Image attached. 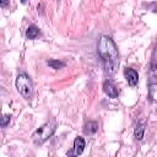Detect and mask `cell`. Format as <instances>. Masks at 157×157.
I'll list each match as a JSON object with an SVG mask.
<instances>
[{"mask_svg": "<svg viewBox=\"0 0 157 157\" xmlns=\"http://www.w3.org/2000/svg\"><path fill=\"white\" fill-rule=\"evenodd\" d=\"M97 49H98V54L102 59L104 74L108 76L113 75L117 71L118 65H119V54H118L115 43L113 42L112 38H109L107 36H102L99 38Z\"/></svg>", "mask_w": 157, "mask_h": 157, "instance_id": "1", "label": "cell"}, {"mask_svg": "<svg viewBox=\"0 0 157 157\" xmlns=\"http://www.w3.org/2000/svg\"><path fill=\"white\" fill-rule=\"evenodd\" d=\"M56 129V121L55 119H50L49 121H47L44 125H42L39 129H37L33 134H32V140L36 145H42L43 142H45L55 131Z\"/></svg>", "mask_w": 157, "mask_h": 157, "instance_id": "2", "label": "cell"}, {"mask_svg": "<svg viewBox=\"0 0 157 157\" xmlns=\"http://www.w3.org/2000/svg\"><path fill=\"white\" fill-rule=\"evenodd\" d=\"M16 88L20 92V94L26 98L29 99L32 97V92H33V85L31 78L26 75V74H20L16 77Z\"/></svg>", "mask_w": 157, "mask_h": 157, "instance_id": "3", "label": "cell"}, {"mask_svg": "<svg viewBox=\"0 0 157 157\" xmlns=\"http://www.w3.org/2000/svg\"><path fill=\"white\" fill-rule=\"evenodd\" d=\"M83 148H85V140H83V137H81V136H77L75 140H74V147H72V151H70V152H67L66 155L67 156H78V155H81L82 152H83Z\"/></svg>", "mask_w": 157, "mask_h": 157, "instance_id": "4", "label": "cell"}, {"mask_svg": "<svg viewBox=\"0 0 157 157\" xmlns=\"http://www.w3.org/2000/svg\"><path fill=\"white\" fill-rule=\"evenodd\" d=\"M103 91H104L105 94H107L108 97H110V98H117L118 94H119L117 86H115L114 82L110 81V80H105V81H104V83H103Z\"/></svg>", "mask_w": 157, "mask_h": 157, "instance_id": "5", "label": "cell"}, {"mask_svg": "<svg viewBox=\"0 0 157 157\" xmlns=\"http://www.w3.org/2000/svg\"><path fill=\"white\" fill-rule=\"evenodd\" d=\"M124 75H125V78H126L128 83H129L131 87H134V86L137 85L139 75H137V72H136L134 69H130V67L124 69Z\"/></svg>", "mask_w": 157, "mask_h": 157, "instance_id": "6", "label": "cell"}, {"mask_svg": "<svg viewBox=\"0 0 157 157\" xmlns=\"http://www.w3.org/2000/svg\"><path fill=\"white\" fill-rule=\"evenodd\" d=\"M83 130H85V134H87V135L96 134L97 130H98V123L97 121H93V120H90L88 123H86Z\"/></svg>", "mask_w": 157, "mask_h": 157, "instance_id": "7", "label": "cell"}, {"mask_svg": "<svg viewBox=\"0 0 157 157\" xmlns=\"http://www.w3.org/2000/svg\"><path fill=\"white\" fill-rule=\"evenodd\" d=\"M38 34H39V29H38L37 26H34V25L28 26V28H27V31H26V36H27L28 39H34Z\"/></svg>", "mask_w": 157, "mask_h": 157, "instance_id": "8", "label": "cell"}, {"mask_svg": "<svg viewBox=\"0 0 157 157\" xmlns=\"http://www.w3.org/2000/svg\"><path fill=\"white\" fill-rule=\"evenodd\" d=\"M144 134H145V125L144 124H139L135 128V131H134V135H135L136 140H142Z\"/></svg>", "mask_w": 157, "mask_h": 157, "instance_id": "9", "label": "cell"}, {"mask_svg": "<svg viewBox=\"0 0 157 157\" xmlns=\"http://www.w3.org/2000/svg\"><path fill=\"white\" fill-rule=\"evenodd\" d=\"M47 64H48L52 69H54V70H59V69H63V67L65 66V64H64L63 61H60V60H48Z\"/></svg>", "mask_w": 157, "mask_h": 157, "instance_id": "10", "label": "cell"}, {"mask_svg": "<svg viewBox=\"0 0 157 157\" xmlns=\"http://www.w3.org/2000/svg\"><path fill=\"white\" fill-rule=\"evenodd\" d=\"M151 70L155 71L157 70V47L155 48L153 53H152V58H151Z\"/></svg>", "mask_w": 157, "mask_h": 157, "instance_id": "11", "label": "cell"}, {"mask_svg": "<svg viewBox=\"0 0 157 157\" xmlns=\"http://www.w3.org/2000/svg\"><path fill=\"white\" fill-rule=\"evenodd\" d=\"M10 119H11V117H10V115H6V114H5V115H2V118H1V126H2V128H5V126L10 123Z\"/></svg>", "mask_w": 157, "mask_h": 157, "instance_id": "12", "label": "cell"}, {"mask_svg": "<svg viewBox=\"0 0 157 157\" xmlns=\"http://www.w3.org/2000/svg\"><path fill=\"white\" fill-rule=\"evenodd\" d=\"M7 4H9V0H1L0 1V6L4 9V7H6L7 6Z\"/></svg>", "mask_w": 157, "mask_h": 157, "instance_id": "13", "label": "cell"}, {"mask_svg": "<svg viewBox=\"0 0 157 157\" xmlns=\"http://www.w3.org/2000/svg\"><path fill=\"white\" fill-rule=\"evenodd\" d=\"M152 10H153V12H157V5H156V6H155Z\"/></svg>", "mask_w": 157, "mask_h": 157, "instance_id": "14", "label": "cell"}, {"mask_svg": "<svg viewBox=\"0 0 157 157\" xmlns=\"http://www.w3.org/2000/svg\"><path fill=\"white\" fill-rule=\"evenodd\" d=\"M26 1H27V0H21V2H23V4H25Z\"/></svg>", "mask_w": 157, "mask_h": 157, "instance_id": "15", "label": "cell"}]
</instances>
